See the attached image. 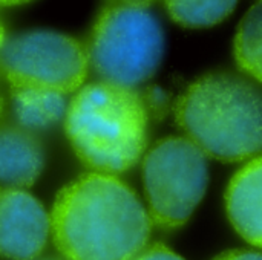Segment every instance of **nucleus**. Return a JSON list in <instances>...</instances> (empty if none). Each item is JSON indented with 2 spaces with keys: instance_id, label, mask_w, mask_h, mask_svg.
<instances>
[{
  "instance_id": "obj_1",
  "label": "nucleus",
  "mask_w": 262,
  "mask_h": 260,
  "mask_svg": "<svg viewBox=\"0 0 262 260\" xmlns=\"http://www.w3.org/2000/svg\"><path fill=\"white\" fill-rule=\"evenodd\" d=\"M49 219L64 260H132L146 248L152 227L135 192L106 173H88L63 187Z\"/></svg>"
},
{
  "instance_id": "obj_2",
  "label": "nucleus",
  "mask_w": 262,
  "mask_h": 260,
  "mask_svg": "<svg viewBox=\"0 0 262 260\" xmlns=\"http://www.w3.org/2000/svg\"><path fill=\"white\" fill-rule=\"evenodd\" d=\"M175 120L204 155L236 162L262 152V89L235 72L195 80L175 104Z\"/></svg>"
},
{
  "instance_id": "obj_3",
  "label": "nucleus",
  "mask_w": 262,
  "mask_h": 260,
  "mask_svg": "<svg viewBox=\"0 0 262 260\" xmlns=\"http://www.w3.org/2000/svg\"><path fill=\"white\" fill-rule=\"evenodd\" d=\"M64 127L77 156L97 173L134 167L147 144V107L130 87L98 81L81 87L68 106Z\"/></svg>"
},
{
  "instance_id": "obj_4",
  "label": "nucleus",
  "mask_w": 262,
  "mask_h": 260,
  "mask_svg": "<svg viewBox=\"0 0 262 260\" xmlns=\"http://www.w3.org/2000/svg\"><path fill=\"white\" fill-rule=\"evenodd\" d=\"M86 51L101 81L135 89L152 78L161 63L163 28L144 5L112 3L97 17Z\"/></svg>"
},
{
  "instance_id": "obj_5",
  "label": "nucleus",
  "mask_w": 262,
  "mask_h": 260,
  "mask_svg": "<svg viewBox=\"0 0 262 260\" xmlns=\"http://www.w3.org/2000/svg\"><path fill=\"white\" fill-rule=\"evenodd\" d=\"M209 182L206 155L187 138L169 136L143 159V184L150 221L161 230L184 225L201 202Z\"/></svg>"
},
{
  "instance_id": "obj_6",
  "label": "nucleus",
  "mask_w": 262,
  "mask_h": 260,
  "mask_svg": "<svg viewBox=\"0 0 262 260\" xmlns=\"http://www.w3.org/2000/svg\"><path fill=\"white\" fill-rule=\"evenodd\" d=\"M89 58L75 38L55 31H28L5 40L0 75L11 87L72 93L86 80Z\"/></svg>"
},
{
  "instance_id": "obj_7",
  "label": "nucleus",
  "mask_w": 262,
  "mask_h": 260,
  "mask_svg": "<svg viewBox=\"0 0 262 260\" xmlns=\"http://www.w3.org/2000/svg\"><path fill=\"white\" fill-rule=\"evenodd\" d=\"M51 219L28 192L0 188V257L35 260L45 250Z\"/></svg>"
},
{
  "instance_id": "obj_8",
  "label": "nucleus",
  "mask_w": 262,
  "mask_h": 260,
  "mask_svg": "<svg viewBox=\"0 0 262 260\" xmlns=\"http://www.w3.org/2000/svg\"><path fill=\"white\" fill-rule=\"evenodd\" d=\"M226 207L233 228L262 248V156L235 173L226 193Z\"/></svg>"
},
{
  "instance_id": "obj_9",
  "label": "nucleus",
  "mask_w": 262,
  "mask_h": 260,
  "mask_svg": "<svg viewBox=\"0 0 262 260\" xmlns=\"http://www.w3.org/2000/svg\"><path fill=\"white\" fill-rule=\"evenodd\" d=\"M45 167V150L38 138L21 126H0V185L31 187Z\"/></svg>"
},
{
  "instance_id": "obj_10",
  "label": "nucleus",
  "mask_w": 262,
  "mask_h": 260,
  "mask_svg": "<svg viewBox=\"0 0 262 260\" xmlns=\"http://www.w3.org/2000/svg\"><path fill=\"white\" fill-rule=\"evenodd\" d=\"M11 101L18 126L43 130L66 116L68 101L63 93L45 89L11 87Z\"/></svg>"
},
{
  "instance_id": "obj_11",
  "label": "nucleus",
  "mask_w": 262,
  "mask_h": 260,
  "mask_svg": "<svg viewBox=\"0 0 262 260\" xmlns=\"http://www.w3.org/2000/svg\"><path fill=\"white\" fill-rule=\"evenodd\" d=\"M235 60L243 72L262 84V0L239 23L235 37Z\"/></svg>"
},
{
  "instance_id": "obj_12",
  "label": "nucleus",
  "mask_w": 262,
  "mask_h": 260,
  "mask_svg": "<svg viewBox=\"0 0 262 260\" xmlns=\"http://www.w3.org/2000/svg\"><path fill=\"white\" fill-rule=\"evenodd\" d=\"M238 0H166L173 21L184 28H209L226 20Z\"/></svg>"
},
{
  "instance_id": "obj_13",
  "label": "nucleus",
  "mask_w": 262,
  "mask_h": 260,
  "mask_svg": "<svg viewBox=\"0 0 262 260\" xmlns=\"http://www.w3.org/2000/svg\"><path fill=\"white\" fill-rule=\"evenodd\" d=\"M132 260H184L181 256H178L177 253H173L170 248L157 244L152 247L144 248L140 254H137Z\"/></svg>"
},
{
  "instance_id": "obj_14",
  "label": "nucleus",
  "mask_w": 262,
  "mask_h": 260,
  "mask_svg": "<svg viewBox=\"0 0 262 260\" xmlns=\"http://www.w3.org/2000/svg\"><path fill=\"white\" fill-rule=\"evenodd\" d=\"M213 260H262V254L255 253V251H247V250H233V251L220 254Z\"/></svg>"
},
{
  "instance_id": "obj_15",
  "label": "nucleus",
  "mask_w": 262,
  "mask_h": 260,
  "mask_svg": "<svg viewBox=\"0 0 262 260\" xmlns=\"http://www.w3.org/2000/svg\"><path fill=\"white\" fill-rule=\"evenodd\" d=\"M31 0H0V6H15V5H23Z\"/></svg>"
},
{
  "instance_id": "obj_16",
  "label": "nucleus",
  "mask_w": 262,
  "mask_h": 260,
  "mask_svg": "<svg viewBox=\"0 0 262 260\" xmlns=\"http://www.w3.org/2000/svg\"><path fill=\"white\" fill-rule=\"evenodd\" d=\"M114 3H130V5H147L152 0H112Z\"/></svg>"
},
{
  "instance_id": "obj_17",
  "label": "nucleus",
  "mask_w": 262,
  "mask_h": 260,
  "mask_svg": "<svg viewBox=\"0 0 262 260\" xmlns=\"http://www.w3.org/2000/svg\"><path fill=\"white\" fill-rule=\"evenodd\" d=\"M3 43H5V29H3V26L0 23V48H2Z\"/></svg>"
},
{
  "instance_id": "obj_18",
  "label": "nucleus",
  "mask_w": 262,
  "mask_h": 260,
  "mask_svg": "<svg viewBox=\"0 0 262 260\" xmlns=\"http://www.w3.org/2000/svg\"><path fill=\"white\" fill-rule=\"evenodd\" d=\"M35 260H64V259H55V257H45V259H35Z\"/></svg>"
},
{
  "instance_id": "obj_19",
  "label": "nucleus",
  "mask_w": 262,
  "mask_h": 260,
  "mask_svg": "<svg viewBox=\"0 0 262 260\" xmlns=\"http://www.w3.org/2000/svg\"><path fill=\"white\" fill-rule=\"evenodd\" d=\"M2 110H3V101H2V97H0V113H2Z\"/></svg>"
}]
</instances>
